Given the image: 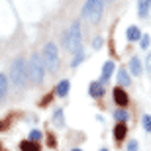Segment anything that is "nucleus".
Returning a JSON list of instances; mask_svg holds the SVG:
<instances>
[{
	"label": "nucleus",
	"mask_w": 151,
	"mask_h": 151,
	"mask_svg": "<svg viewBox=\"0 0 151 151\" xmlns=\"http://www.w3.org/2000/svg\"><path fill=\"white\" fill-rule=\"evenodd\" d=\"M10 81L16 84L18 88H26V86H28V81H29V67L26 65V61H24L22 57H18L16 61L12 63Z\"/></svg>",
	"instance_id": "nucleus-1"
},
{
	"label": "nucleus",
	"mask_w": 151,
	"mask_h": 151,
	"mask_svg": "<svg viewBox=\"0 0 151 151\" xmlns=\"http://www.w3.org/2000/svg\"><path fill=\"white\" fill-rule=\"evenodd\" d=\"M63 45H65V49L71 51V53H77L78 49H83V47H81V22L71 24V28L63 35Z\"/></svg>",
	"instance_id": "nucleus-2"
},
{
	"label": "nucleus",
	"mask_w": 151,
	"mask_h": 151,
	"mask_svg": "<svg viewBox=\"0 0 151 151\" xmlns=\"http://www.w3.org/2000/svg\"><path fill=\"white\" fill-rule=\"evenodd\" d=\"M29 78L34 81V83L41 84L45 78V73H47V67H45V61L43 57L39 55V53H32V57H29Z\"/></svg>",
	"instance_id": "nucleus-3"
},
{
	"label": "nucleus",
	"mask_w": 151,
	"mask_h": 151,
	"mask_svg": "<svg viewBox=\"0 0 151 151\" xmlns=\"http://www.w3.org/2000/svg\"><path fill=\"white\" fill-rule=\"evenodd\" d=\"M43 61H45V67H47V71L49 73H55V71H59V51H57V47L53 43H47L43 47Z\"/></svg>",
	"instance_id": "nucleus-4"
},
{
	"label": "nucleus",
	"mask_w": 151,
	"mask_h": 151,
	"mask_svg": "<svg viewBox=\"0 0 151 151\" xmlns=\"http://www.w3.org/2000/svg\"><path fill=\"white\" fill-rule=\"evenodd\" d=\"M112 94H114V100H116V104L120 108H124V106H128V102H129V96H128V92L122 88V86H116V88L112 90Z\"/></svg>",
	"instance_id": "nucleus-5"
},
{
	"label": "nucleus",
	"mask_w": 151,
	"mask_h": 151,
	"mask_svg": "<svg viewBox=\"0 0 151 151\" xmlns=\"http://www.w3.org/2000/svg\"><path fill=\"white\" fill-rule=\"evenodd\" d=\"M116 71V63L114 61H106L104 63V67H102V77H100V83L104 84L106 81H110V77H112V73Z\"/></svg>",
	"instance_id": "nucleus-6"
},
{
	"label": "nucleus",
	"mask_w": 151,
	"mask_h": 151,
	"mask_svg": "<svg viewBox=\"0 0 151 151\" xmlns=\"http://www.w3.org/2000/svg\"><path fill=\"white\" fill-rule=\"evenodd\" d=\"M102 12H104V0H98L94 6H92V10H90L88 18H90V22H98L102 16Z\"/></svg>",
	"instance_id": "nucleus-7"
},
{
	"label": "nucleus",
	"mask_w": 151,
	"mask_h": 151,
	"mask_svg": "<svg viewBox=\"0 0 151 151\" xmlns=\"http://www.w3.org/2000/svg\"><path fill=\"white\" fill-rule=\"evenodd\" d=\"M69 90H71V81H69V78H63V81H59V84H57L55 94L59 96V98H65V96L69 94Z\"/></svg>",
	"instance_id": "nucleus-8"
},
{
	"label": "nucleus",
	"mask_w": 151,
	"mask_h": 151,
	"mask_svg": "<svg viewBox=\"0 0 151 151\" xmlns=\"http://www.w3.org/2000/svg\"><path fill=\"white\" fill-rule=\"evenodd\" d=\"M126 135H128V126H126V124H116V126H114V139L116 141H124L126 139Z\"/></svg>",
	"instance_id": "nucleus-9"
},
{
	"label": "nucleus",
	"mask_w": 151,
	"mask_h": 151,
	"mask_svg": "<svg viewBox=\"0 0 151 151\" xmlns=\"http://www.w3.org/2000/svg\"><path fill=\"white\" fill-rule=\"evenodd\" d=\"M128 69H129V73L134 75V77H139V75H141V71H143V69H141V61L137 59V57H132V59H129Z\"/></svg>",
	"instance_id": "nucleus-10"
},
{
	"label": "nucleus",
	"mask_w": 151,
	"mask_h": 151,
	"mask_svg": "<svg viewBox=\"0 0 151 151\" xmlns=\"http://www.w3.org/2000/svg\"><path fill=\"white\" fill-rule=\"evenodd\" d=\"M141 29L137 28V26H129L128 32H126V37H128V41H139L141 39Z\"/></svg>",
	"instance_id": "nucleus-11"
},
{
	"label": "nucleus",
	"mask_w": 151,
	"mask_h": 151,
	"mask_svg": "<svg viewBox=\"0 0 151 151\" xmlns=\"http://www.w3.org/2000/svg\"><path fill=\"white\" fill-rule=\"evenodd\" d=\"M149 8H151V0H137V14H139V18H147Z\"/></svg>",
	"instance_id": "nucleus-12"
},
{
	"label": "nucleus",
	"mask_w": 151,
	"mask_h": 151,
	"mask_svg": "<svg viewBox=\"0 0 151 151\" xmlns=\"http://www.w3.org/2000/svg\"><path fill=\"white\" fill-rule=\"evenodd\" d=\"M88 94L92 96V98H100L102 94H104V88H102V83L98 81V83H92L88 86Z\"/></svg>",
	"instance_id": "nucleus-13"
},
{
	"label": "nucleus",
	"mask_w": 151,
	"mask_h": 151,
	"mask_svg": "<svg viewBox=\"0 0 151 151\" xmlns=\"http://www.w3.org/2000/svg\"><path fill=\"white\" fill-rule=\"evenodd\" d=\"M20 151H39V143H35V141H22L20 143Z\"/></svg>",
	"instance_id": "nucleus-14"
},
{
	"label": "nucleus",
	"mask_w": 151,
	"mask_h": 151,
	"mask_svg": "<svg viewBox=\"0 0 151 151\" xmlns=\"http://www.w3.org/2000/svg\"><path fill=\"white\" fill-rule=\"evenodd\" d=\"M114 120H116L118 124H120V122L126 124V122H128V112H126L124 108H118V110H114Z\"/></svg>",
	"instance_id": "nucleus-15"
},
{
	"label": "nucleus",
	"mask_w": 151,
	"mask_h": 151,
	"mask_svg": "<svg viewBox=\"0 0 151 151\" xmlns=\"http://www.w3.org/2000/svg\"><path fill=\"white\" fill-rule=\"evenodd\" d=\"M118 83L122 84V86L129 84V75H128V69H120V71H118Z\"/></svg>",
	"instance_id": "nucleus-16"
},
{
	"label": "nucleus",
	"mask_w": 151,
	"mask_h": 151,
	"mask_svg": "<svg viewBox=\"0 0 151 151\" xmlns=\"http://www.w3.org/2000/svg\"><path fill=\"white\" fill-rule=\"evenodd\" d=\"M6 92H8V78H6V75L0 73V98H4Z\"/></svg>",
	"instance_id": "nucleus-17"
},
{
	"label": "nucleus",
	"mask_w": 151,
	"mask_h": 151,
	"mask_svg": "<svg viewBox=\"0 0 151 151\" xmlns=\"http://www.w3.org/2000/svg\"><path fill=\"white\" fill-rule=\"evenodd\" d=\"M96 2H98V0H86V4L83 6V18H88L90 10H92V6H94Z\"/></svg>",
	"instance_id": "nucleus-18"
},
{
	"label": "nucleus",
	"mask_w": 151,
	"mask_h": 151,
	"mask_svg": "<svg viewBox=\"0 0 151 151\" xmlns=\"http://www.w3.org/2000/svg\"><path fill=\"white\" fill-rule=\"evenodd\" d=\"M83 59H84V53H83V49H78L77 53H75V59H73V65H71V67L77 69V67H78V63L83 61Z\"/></svg>",
	"instance_id": "nucleus-19"
},
{
	"label": "nucleus",
	"mask_w": 151,
	"mask_h": 151,
	"mask_svg": "<svg viewBox=\"0 0 151 151\" xmlns=\"http://www.w3.org/2000/svg\"><path fill=\"white\" fill-rule=\"evenodd\" d=\"M149 43H151V37L147 34H143V35H141V39H139V47H141V49H147Z\"/></svg>",
	"instance_id": "nucleus-20"
},
{
	"label": "nucleus",
	"mask_w": 151,
	"mask_h": 151,
	"mask_svg": "<svg viewBox=\"0 0 151 151\" xmlns=\"http://www.w3.org/2000/svg\"><path fill=\"white\" fill-rule=\"evenodd\" d=\"M143 128H145V132H149V134H151V116H149V114L143 116Z\"/></svg>",
	"instance_id": "nucleus-21"
},
{
	"label": "nucleus",
	"mask_w": 151,
	"mask_h": 151,
	"mask_svg": "<svg viewBox=\"0 0 151 151\" xmlns=\"http://www.w3.org/2000/svg\"><path fill=\"white\" fill-rule=\"evenodd\" d=\"M39 139H41V134H39L37 129H32V132H29V141H35V143H37Z\"/></svg>",
	"instance_id": "nucleus-22"
},
{
	"label": "nucleus",
	"mask_w": 151,
	"mask_h": 151,
	"mask_svg": "<svg viewBox=\"0 0 151 151\" xmlns=\"http://www.w3.org/2000/svg\"><path fill=\"white\" fill-rule=\"evenodd\" d=\"M102 43H104V39H102V37H94V39H92V49L102 47Z\"/></svg>",
	"instance_id": "nucleus-23"
},
{
	"label": "nucleus",
	"mask_w": 151,
	"mask_h": 151,
	"mask_svg": "<svg viewBox=\"0 0 151 151\" xmlns=\"http://www.w3.org/2000/svg\"><path fill=\"white\" fill-rule=\"evenodd\" d=\"M145 71H147V75L151 77V51H149V55H147V59H145Z\"/></svg>",
	"instance_id": "nucleus-24"
},
{
	"label": "nucleus",
	"mask_w": 151,
	"mask_h": 151,
	"mask_svg": "<svg viewBox=\"0 0 151 151\" xmlns=\"http://www.w3.org/2000/svg\"><path fill=\"white\" fill-rule=\"evenodd\" d=\"M47 145H49V147H55V145H57L55 135H53V134H49V135H47Z\"/></svg>",
	"instance_id": "nucleus-25"
},
{
	"label": "nucleus",
	"mask_w": 151,
	"mask_h": 151,
	"mask_svg": "<svg viewBox=\"0 0 151 151\" xmlns=\"http://www.w3.org/2000/svg\"><path fill=\"white\" fill-rule=\"evenodd\" d=\"M128 151H137V141H128Z\"/></svg>",
	"instance_id": "nucleus-26"
},
{
	"label": "nucleus",
	"mask_w": 151,
	"mask_h": 151,
	"mask_svg": "<svg viewBox=\"0 0 151 151\" xmlns=\"http://www.w3.org/2000/svg\"><path fill=\"white\" fill-rule=\"evenodd\" d=\"M8 126H10V120H2V122H0V132L8 129Z\"/></svg>",
	"instance_id": "nucleus-27"
},
{
	"label": "nucleus",
	"mask_w": 151,
	"mask_h": 151,
	"mask_svg": "<svg viewBox=\"0 0 151 151\" xmlns=\"http://www.w3.org/2000/svg\"><path fill=\"white\" fill-rule=\"evenodd\" d=\"M51 98H53V94H51V92H49V94H45V98L41 100V106H45L47 102H51Z\"/></svg>",
	"instance_id": "nucleus-28"
},
{
	"label": "nucleus",
	"mask_w": 151,
	"mask_h": 151,
	"mask_svg": "<svg viewBox=\"0 0 151 151\" xmlns=\"http://www.w3.org/2000/svg\"><path fill=\"white\" fill-rule=\"evenodd\" d=\"M71 151H83V149H71Z\"/></svg>",
	"instance_id": "nucleus-29"
},
{
	"label": "nucleus",
	"mask_w": 151,
	"mask_h": 151,
	"mask_svg": "<svg viewBox=\"0 0 151 151\" xmlns=\"http://www.w3.org/2000/svg\"><path fill=\"white\" fill-rule=\"evenodd\" d=\"M102 151H108V149H102Z\"/></svg>",
	"instance_id": "nucleus-30"
},
{
	"label": "nucleus",
	"mask_w": 151,
	"mask_h": 151,
	"mask_svg": "<svg viewBox=\"0 0 151 151\" xmlns=\"http://www.w3.org/2000/svg\"><path fill=\"white\" fill-rule=\"evenodd\" d=\"M0 149H2V147H0Z\"/></svg>",
	"instance_id": "nucleus-31"
}]
</instances>
